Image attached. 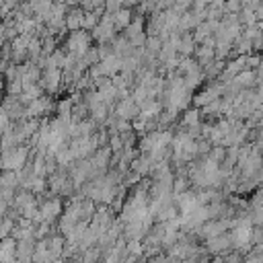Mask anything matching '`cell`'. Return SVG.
Here are the masks:
<instances>
[{
    "label": "cell",
    "instance_id": "7a4b0ae2",
    "mask_svg": "<svg viewBox=\"0 0 263 263\" xmlns=\"http://www.w3.org/2000/svg\"><path fill=\"white\" fill-rule=\"evenodd\" d=\"M111 18H113L115 29H125V27L132 23V8H127V6L117 8V10L111 14Z\"/></svg>",
    "mask_w": 263,
    "mask_h": 263
},
{
    "label": "cell",
    "instance_id": "6da1fadb",
    "mask_svg": "<svg viewBox=\"0 0 263 263\" xmlns=\"http://www.w3.org/2000/svg\"><path fill=\"white\" fill-rule=\"evenodd\" d=\"M88 43H90V37L78 29V31H72L70 37H68V47L74 51V53H86L88 51Z\"/></svg>",
    "mask_w": 263,
    "mask_h": 263
},
{
    "label": "cell",
    "instance_id": "3957f363",
    "mask_svg": "<svg viewBox=\"0 0 263 263\" xmlns=\"http://www.w3.org/2000/svg\"><path fill=\"white\" fill-rule=\"evenodd\" d=\"M234 240H236L238 245H245V242L249 240V226H240V228H236V232H234Z\"/></svg>",
    "mask_w": 263,
    "mask_h": 263
}]
</instances>
